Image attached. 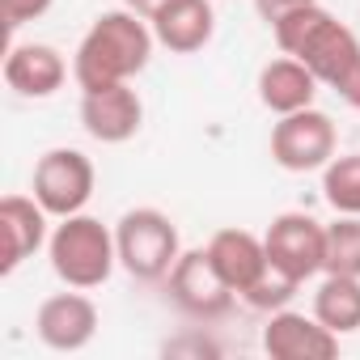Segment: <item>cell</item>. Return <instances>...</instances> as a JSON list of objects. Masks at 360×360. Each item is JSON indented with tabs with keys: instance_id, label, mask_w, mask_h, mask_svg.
Wrapping results in <instances>:
<instances>
[{
	"instance_id": "1",
	"label": "cell",
	"mask_w": 360,
	"mask_h": 360,
	"mask_svg": "<svg viewBox=\"0 0 360 360\" xmlns=\"http://www.w3.org/2000/svg\"><path fill=\"white\" fill-rule=\"evenodd\" d=\"M271 34L284 56H297L318 77V85L335 89L352 110H360V39L335 13H326L314 0L280 18Z\"/></svg>"
},
{
	"instance_id": "2",
	"label": "cell",
	"mask_w": 360,
	"mask_h": 360,
	"mask_svg": "<svg viewBox=\"0 0 360 360\" xmlns=\"http://www.w3.org/2000/svg\"><path fill=\"white\" fill-rule=\"evenodd\" d=\"M153 47H157L153 22H144L127 5L110 9V13H98L94 26L85 30V39L77 43L72 81L81 89H102V85L131 81V77H140L148 68Z\"/></svg>"
},
{
	"instance_id": "3",
	"label": "cell",
	"mask_w": 360,
	"mask_h": 360,
	"mask_svg": "<svg viewBox=\"0 0 360 360\" xmlns=\"http://www.w3.org/2000/svg\"><path fill=\"white\" fill-rule=\"evenodd\" d=\"M47 259L51 271L68 284V288H102L110 280V271L119 267V246H115V229H106L98 217L77 212L64 217L51 238H47Z\"/></svg>"
},
{
	"instance_id": "4",
	"label": "cell",
	"mask_w": 360,
	"mask_h": 360,
	"mask_svg": "<svg viewBox=\"0 0 360 360\" xmlns=\"http://www.w3.org/2000/svg\"><path fill=\"white\" fill-rule=\"evenodd\" d=\"M115 246H119V267L144 284L165 280L178 255H183L178 225L161 208H127L115 221Z\"/></svg>"
},
{
	"instance_id": "5",
	"label": "cell",
	"mask_w": 360,
	"mask_h": 360,
	"mask_svg": "<svg viewBox=\"0 0 360 360\" xmlns=\"http://www.w3.org/2000/svg\"><path fill=\"white\" fill-rule=\"evenodd\" d=\"M94 187H98V169L81 148H47L30 174V195L56 221L85 212V204L94 200Z\"/></svg>"
},
{
	"instance_id": "6",
	"label": "cell",
	"mask_w": 360,
	"mask_h": 360,
	"mask_svg": "<svg viewBox=\"0 0 360 360\" xmlns=\"http://www.w3.org/2000/svg\"><path fill=\"white\" fill-rule=\"evenodd\" d=\"M339 148V127L326 110L305 106L292 115H280L271 127V161L288 174H314L322 169Z\"/></svg>"
},
{
	"instance_id": "7",
	"label": "cell",
	"mask_w": 360,
	"mask_h": 360,
	"mask_svg": "<svg viewBox=\"0 0 360 360\" xmlns=\"http://www.w3.org/2000/svg\"><path fill=\"white\" fill-rule=\"evenodd\" d=\"M165 284H169V301L183 309L187 318H195V322H217V318H225V314L233 309V297H238V292L221 280V271H217L208 246H195V250H183V255H178V263L169 267Z\"/></svg>"
},
{
	"instance_id": "8",
	"label": "cell",
	"mask_w": 360,
	"mask_h": 360,
	"mask_svg": "<svg viewBox=\"0 0 360 360\" xmlns=\"http://www.w3.org/2000/svg\"><path fill=\"white\" fill-rule=\"evenodd\" d=\"M263 242H267L271 267L292 276L297 284L326 271V225L314 221L309 212H280L267 225Z\"/></svg>"
},
{
	"instance_id": "9",
	"label": "cell",
	"mask_w": 360,
	"mask_h": 360,
	"mask_svg": "<svg viewBox=\"0 0 360 360\" xmlns=\"http://www.w3.org/2000/svg\"><path fill=\"white\" fill-rule=\"evenodd\" d=\"M81 127L98 144H127L144 127V102L131 89V81L81 89Z\"/></svg>"
},
{
	"instance_id": "10",
	"label": "cell",
	"mask_w": 360,
	"mask_h": 360,
	"mask_svg": "<svg viewBox=\"0 0 360 360\" xmlns=\"http://www.w3.org/2000/svg\"><path fill=\"white\" fill-rule=\"evenodd\" d=\"M98 305L85 297V288L72 292H51L39 314H34V335L43 339V347L51 352H81L94 343L98 335Z\"/></svg>"
},
{
	"instance_id": "11",
	"label": "cell",
	"mask_w": 360,
	"mask_h": 360,
	"mask_svg": "<svg viewBox=\"0 0 360 360\" xmlns=\"http://www.w3.org/2000/svg\"><path fill=\"white\" fill-rule=\"evenodd\" d=\"M263 352L271 360H330L339 356V335L301 309H276L263 326Z\"/></svg>"
},
{
	"instance_id": "12",
	"label": "cell",
	"mask_w": 360,
	"mask_h": 360,
	"mask_svg": "<svg viewBox=\"0 0 360 360\" xmlns=\"http://www.w3.org/2000/svg\"><path fill=\"white\" fill-rule=\"evenodd\" d=\"M51 212L34 200V195H5L0 200V238H5V259H0V271L13 276L34 250L47 246L51 238Z\"/></svg>"
},
{
	"instance_id": "13",
	"label": "cell",
	"mask_w": 360,
	"mask_h": 360,
	"mask_svg": "<svg viewBox=\"0 0 360 360\" xmlns=\"http://www.w3.org/2000/svg\"><path fill=\"white\" fill-rule=\"evenodd\" d=\"M68 81V60L51 43H9L5 85L22 98H51Z\"/></svg>"
},
{
	"instance_id": "14",
	"label": "cell",
	"mask_w": 360,
	"mask_h": 360,
	"mask_svg": "<svg viewBox=\"0 0 360 360\" xmlns=\"http://www.w3.org/2000/svg\"><path fill=\"white\" fill-rule=\"evenodd\" d=\"M208 255H212L221 280H225L238 297L250 292V288L263 280V271L271 267V259H267V242H263L259 233H250V229H238V225L217 229V233L208 238Z\"/></svg>"
},
{
	"instance_id": "15",
	"label": "cell",
	"mask_w": 360,
	"mask_h": 360,
	"mask_svg": "<svg viewBox=\"0 0 360 360\" xmlns=\"http://www.w3.org/2000/svg\"><path fill=\"white\" fill-rule=\"evenodd\" d=\"M153 34H157V47H165L174 56L204 51L212 43V34H217L212 0H174L165 13L153 18Z\"/></svg>"
},
{
	"instance_id": "16",
	"label": "cell",
	"mask_w": 360,
	"mask_h": 360,
	"mask_svg": "<svg viewBox=\"0 0 360 360\" xmlns=\"http://www.w3.org/2000/svg\"><path fill=\"white\" fill-rule=\"evenodd\" d=\"M259 102L280 119V115H292V110H305L314 106L318 98V77L297 60V56H280V60H267L259 68Z\"/></svg>"
},
{
	"instance_id": "17",
	"label": "cell",
	"mask_w": 360,
	"mask_h": 360,
	"mask_svg": "<svg viewBox=\"0 0 360 360\" xmlns=\"http://www.w3.org/2000/svg\"><path fill=\"white\" fill-rule=\"evenodd\" d=\"M314 318L326 322L339 339L360 330V276H330V271H322V284L314 292Z\"/></svg>"
},
{
	"instance_id": "18",
	"label": "cell",
	"mask_w": 360,
	"mask_h": 360,
	"mask_svg": "<svg viewBox=\"0 0 360 360\" xmlns=\"http://www.w3.org/2000/svg\"><path fill=\"white\" fill-rule=\"evenodd\" d=\"M322 195L335 212L360 217V153H339L322 165Z\"/></svg>"
},
{
	"instance_id": "19",
	"label": "cell",
	"mask_w": 360,
	"mask_h": 360,
	"mask_svg": "<svg viewBox=\"0 0 360 360\" xmlns=\"http://www.w3.org/2000/svg\"><path fill=\"white\" fill-rule=\"evenodd\" d=\"M326 271L360 276V217L335 212V221L326 225Z\"/></svg>"
},
{
	"instance_id": "20",
	"label": "cell",
	"mask_w": 360,
	"mask_h": 360,
	"mask_svg": "<svg viewBox=\"0 0 360 360\" xmlns=\"http://www.w3.org/2000/svg\"><path fill=\"white\" fill-rule=\"evenodd\" d=\"M297 280L292 276H284V271H276V267H267L263 271V280L250 288V292H242V301L250 305V309H263V314H276V309H284L292 297H297Z\"/></svg>"
},
{
	"instance_id": "21",
	"label": "cell",
	"mask_w": 360,
	"mask_h": 360,
	"mask_svg": "<svg viewBox=\"0 0 360 360\" xmlns=\"http://www.w3.org/2000/svg\"><path fill=\"white\" fill-rule=\"evenodd\" d=\"M51 5H56V0H0V18H5V30L9 34H18L22 26L47 18Z\"/></svg>"
},
{
	"instance_id": "22",
	"label": "cell",
	"mask_w": 360,
	"mask_h": 360,
	"mask_svg": "<svg viewBox=\"0 0 360 360\" xmlns=\"http://www.w3.org/2000/svg\"><path fill=\"white\" fill-rule=\"evenodd\" d=\"M301 5H314V0H255V9H259V18H263L267 26H276L280 18H288V13L301 9Z\"/></svg>"
},
{
	"instance_id": "23",
	"label": "cell",
	"mask_w": 360,
	"mask_h": 360,
	"mask_svg": "<svg viewBox=\"0 0 360 360\" xmlns=\"http://www.w3.org/2000/svg\"><path fill=\"white\" fill-rule=\"evenodd\" d=\"M123 5H127V9H131V13H140V18H144V22H153V18H157V13H165V9H169V5H174V0H123Z\"/></svg>"
}]
</instances>
